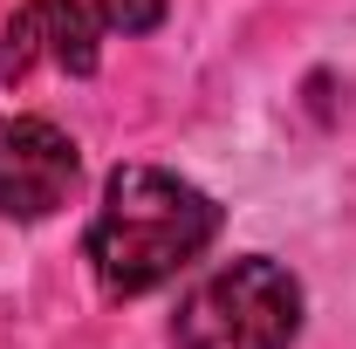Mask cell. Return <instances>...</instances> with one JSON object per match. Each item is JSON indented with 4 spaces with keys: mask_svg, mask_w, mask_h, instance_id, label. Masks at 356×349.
I'll use <instances>...</instances> for the list:
<instances>
[{
    "mask_svg": "<svg viewBox=\"0 0 356 349\" xmlns=\"http://www.w3.org/2000/svg\"><path fill=\"white\" fill-rule=\"evenodd\" d=\"M220 233V206L165 165H117L89 219V267L110 295H151Z\"/></svg>",
    "mask_w": 356,
    "mask_h": 349,
    "instance_id": "cell-1",
    "label": "cell"
},
{
    "mask_svg": "<svg viewBox=\"0 0 356 349\" xmlns=\"http://www.w3.org/2000/svg\"><path fill=\"white\" fill-rule=\"evenodd\" d=\"M302 329V281L267 254L206 274L172 315L178 349H288Z\"/></svg>",
    "mask_w": 356,
    "mask_h": 349,
    "instance_id": "cell-2",
    "label": "cell"
},
{
    "mask_svg": "<svg viewBox=\"0 0 356 349\" xmlns=\"http://www.w3.org/2000/svg\"><path fill=\"white\" fill-rule=\"evenodd\" d=\"M76 137L48 117H0V213L7 219H48L76 192Z\"/></svg>",
    "mask_w": 356,
    "mask_h": 349,
    "instance_id": "cell-3",
    "label": "cell"
},
{
    "mask_svg": "<svg viewBox=\"0 0 356 349\" xmlns=\"http://www.w3.org/2000/svg\"><path fill=\"white\" fill-rule=\"evenodd\" d=\"M96 35H103V21L83 0H28L0 28V83H28L35 69L89 76L96 69Z\"/></svg>",
    "mask_w": 356,
    "mask_h": 349,
    "instance_id": "cell-4",
    "label": "cell"
},
{
    "mask_svg": "<svg viewBox=\"0 0 356 349\" xmlns=\"http://www.w3.org/2000/svg\"><path fill=\"white\" fill-rule=\"evenodd\" d=\"M96 21L110 35H151L165 21V0H96Z\"/></svg>",
    "mask_w": 356,
    "mask_h": 349,
    "instance_id": "cell-5",
    "label": "cell"
}]
</instances>
